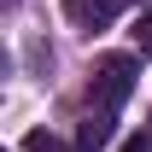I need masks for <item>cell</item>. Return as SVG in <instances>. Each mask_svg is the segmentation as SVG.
<instances>
[{"label": "cell", "instance_id": "3957f363", "mask_svg": "<svg viewBox=\"0 0 152 152\" xmlns=\"http://www.w3.org/2000/svg\"><path fill=\"white\" fill-rule=\"evenodd\" d=\"M105 140H111V111H88L76 129V152H99Z\"/></svg>", "mask_w": 152, "mask_h": 152}, {"label": "cell", "instance_id": "7a4b0ae2", "mask_svg": "<svg viewBox=\"0 0 152 152\" xmlns=\"http://www.w3.org/2000/svg\"><path fill=\"white\" fill-rule=\"evenodd\" d=\"M123 6H129V0H64V18L82 23V29H105Z\"/></svg>", "mask_w": 152, "mask_h": 152}, {"label": "cell", "instance_id": "5b68a950", "mask_svg": "<svg viewBox=\"0 0 152 152\" xmlns=\"http://www.w3.org/2000/svg\"><path fill=\"white\" fill-rule=\"evenodd\" d=\"M23 152H58V140L47 129H35V134H23Z\"/></svg>", "mask_w": 152, "mask_h": 152}, {"label": "cell", "instance_id": "8992f818", "mask_svg": "<svg viewBox=\"0 0 152 152\" xmlns=\"http://www.w3.org/2000/svg\"><path fill=\"white\" fill-rule=\"evenodd\" d=\"M117 152H152V134H129V140H123Z\"/></svg>", "mask_w": 152, "mask_h": 152}, {"label": "cell", "instance_id": "6da1fadb", "mask_svg": "<svg viewBox=\"0 0 152 152\" xmlns=\"http://www.w3.org/2000/svg\"><path fill=\"white\" fill-rule=\"evenodd\" d=\"M134 94V58H105L94 70V111H117Z\"/></svg>", "mask_w": 152, "mask_h": 152}, {"label": "cell", "instance_id": "277c9868", "mask_svg": "<svg viewBox=\"0 0 152 152\" xmlns=\"http://www.w3.org/2000/svg\"><path fill=\"white\" fill-rule=\"evenodd\" d=\"M134 47H140V53H152V12H140V18H134Z\"/></svg>", "mask_w": 152, "mask_h": 152}]
</instances>
